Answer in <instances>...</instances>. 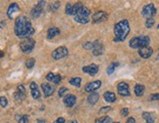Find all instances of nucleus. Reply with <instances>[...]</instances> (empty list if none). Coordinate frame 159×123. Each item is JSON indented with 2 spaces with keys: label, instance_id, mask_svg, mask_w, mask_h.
<instances>
[{
  "label": "nucleus",
  "instance_id": "1",
  "mask_svg": "<svg viewBox=\"0 0 159 123\" xmlns=\"http://www.w3.org/2000/svg\"><path fill=\"white\" fill-rule=\"evenodd\" d=\"M34 33V29L30 20L25 16H20L15 22V34L20 38H29L30 35Z\"/></svg>",
  "mask_w": 159,
  "mask_h": 123
},
{
  "label": "nucleus",
  "instance_id": "2",
  "mask_svg": "<svg viewBox=\"0 0 159 123\" xmlns=\"http://www.w3.org/2000/svg\"><path fill=\"white\" fill-rule=\"evenodd\" d=\"M114 31V42H122L127 38L130 32V25L128 20L124 19L114 25L113 27Z\"/></svg>",
  "mask_w": 159,
  "mask_h": 123
},
{
  "label": "nucleus",
  "instance_id": "3",
  "mask_svg": "<svg viewBox=\"0 0 159 123\" xmlns=\"http://www.w3.org/2000/svg\"><path fill=\"white\" fill-rule=\"evenodd\" d=\"M150 42V38L147 35H140V36L133 37L130 40L129 46L133 49H141V48L147 47Z\"/></svg>",
  "mask_w": 159,
  "mask_h": 123
},
{
  "label": "nucleus",
  "instance_id": "4",
  "mask_svg": "<svg viewBox=\"0 0 159 123\" xmlns=\"http://www.w3.org/2000/svg\"><path fill=\"white\" fill-rule=\"evenodd\" d=\"M90 13H91L90 10L87 8L86 6L83 5V6L73 15L74 20L79 23V24H87V23H89V20H90V18H89Z\"/></svg>",
  "mask_w": 159,
  "mask_h": 123
},
{
  "label": "nucleus",
  "instance_id": "5",
  "mask_svg": "<svg viewBox=\"0 0 159 123\" xmlns=\"http://www.w3.org/2000/svg\"><path fill=\"white\" fill-rule=\"evenodd\" d=\"M35 46V41L32 38H27L20 43V48L24 53H29L33 50Z\"/></svg>",
  "mask_w": 159,
  "mask_h": 123
},
{
  "label": "nucleus",
  "instance_id": "6",
  "mask_svg": "<svg viewBox=\"0 0 159 123\" xmlns=\"http://www.w3.org/2000/svg\"><path fill=\"white\" fill-rule=\"evenodd\" d=\"M157 13V10H156L154 4L153 3H149L147 4L143 7L142 10V15L143 17H145L147 19H149V18H153Z\"/></svg>",
  "mask_w": 159,
  "mask_h": 123
},
{
  "label": "nucleus",
  "instance_id": "7",
  "mask_svg": "<svg viewBox=\"0 0 159 123\" xmlns=\"http://www.w3.org/2000/svg\"><path fill=\"white\" fill-rule=\"evenodd\" d=\"M68 55V48L65 47V46L58 47L57 49L54 50L52 53V57L54 60H60V59L66 57Z\"/></svg>",
  "mask_w": 159,
  "mask_h": 123
},
{
  "label": "nucleus",
  "instance_id": "8",
  "mask_svg": "<svg viewBox=\"0 0 159 123\" xmlns=\"http://www.w3.org/2000/svg\"><path fill=\"white\" fill-rule=\"evenodd\" d=\"M117 92L120 96L122 97H128L130 96V88H129V84L126 83V82H119L117 84Z\"/></svg>",
  "mask_w": 159,
  "mask_h": 123
},
{
  "label": "nucleus",
  "instance_id": "9",
  "mask_svg": "<svg viewBox=\"0 0 159 123\" xmlns=\"http://www.w3.org/2000/svg\"><path fill=\"white\" fill-rule=\"evenodd\" d=\"M45 4H46L45 1L38 2V4L35 5L31 10V13H30V14H31V17L34 18V19H36V18L39 17L41 15V13H42V11H43V8H44Z\"/></svg>",
  "mask_w": 159,
  "mask_h": 123
},
{
  "label": "nucleus",
  "instance_id": "10",
  "mask_svg": "<svg viewBox=\"0 0 159 123\" xmlns=\"http://www.w3.org/2000/svg\"><path fill=\"white\" fill-rule=\"evenodd\" d=\"M107 17H109V15H107L106 12L104 11H98L96 12L95 14L93 15V17H92V20H93V22L95 24H98V23H102V22H104Z\"/></svg>",
  "mask_w": 159,
  "mask_h": 123
},
{
  "label": "nucleus",
  "instance_id": "11",
  "mask_svg": "<svg viewBox=\"0 0 159 123\" xmlns=\"http://www.w3.org/2000/svg\"><path fill=\"white\" fill-rule=\"evenodd\" d=\"M82 71L85 73H88L90 75H95V74L98 73L99 71V66L96 65V64H91L89 66H83L82 68Z\"/></svg>",
  "mask_w": 159,
  "mask_h": 123
},
{
  "label": "nucleus",
  "instance_id": "12",
  "mask_svg": "<svg viewBox=\"0 0 159 123\" xmlns=\"http://www.w3.org/2000/svg\"><path fill=\"white\" fill-rule=\"evenodd\" d=\"M102 85V81L96 80L93 82H89L85 85V91L88 93H93L94 91H96L97 89H99Z\"/></svg>",
  "mask_w": 159,
  "mask_h": 123
},
{
  "label": "nucleus",
  "instance_id": "13",
  "mask_svg": "<svg viewBox=\"0 0 159 123\" xmlns=\"http://www.w3.org/2000/svg\"><path fill=\"white\" fill-rule=\"evenodd\" d=\"M153 53L152 48L149 47V46H147V47H143L139 49V55L142 57L143 59H148L151 57Z\"/></svg>",
  "mask_w": 159,
  "mask_h": 123
},
{
  "label": "nucleus",
  "instance_id": "14",
  "mask_svg": "<svg viewBox=\"0 0 159 123\" xmlns=\"http://www.w3.org/2000/svg\"><path fill=\"white\" fill-rule=\"evenodd\" d=\"M93 54L94 56H101L104 53V46H102V42L99 40H96L93 43Z\"/></svg>",
  "mask_w": 159,
  "mask_h": 123
},
{
  "label": "nucleus",
  "instance_id": "15",
  "mask_svg": "<svg viewBox=\"0 0 159 123\" xmlns=\"http://www.w3.org/2000/svg\"><path fill=\"white\" fill-rule=\"evenodd\" d=\"M41 88H42L45 97H50L51 95H53L54 92H55V88H54L52 85H50L49 83H46V82L41 84Z\"/></svg>",
  "mask_w": 159,
  "mask_h": 123
},
{
  "label": "nucleus",
  "instance_id": "16",
  "mask_svg": "<svg viewBox=\"0 0 159 123\" xmlns=\"http://www.w3.org/2000/svg\"><path fill=\"white\" fill-rule=\"evenodd\" d=\"M63 102L68 107H71L75 105L76 102V97L74 95H66L63 98Z\"/></svg>",
  "mask_w": 159,
  "mask_h": 123
},
{
  "label": "nucleus",
  "instance_id": "17",
  "mask_svg": "<svg viewBox=\"0 0 159 123\" xmlns=\"http://www.w3.org/2000/svg\"><path fill=\"white\" fill-rule=\"evenodd\" d=\"M143 118L145 120L147 123H154L156 119V115L153 112H148V111H143Z\"/></svg>",
  "mask_w": 159,
  "mask_h": 123
},
{
  "label": "nucleus",
  "instance_id": "18",
  "mask_svg": "<svg viewBox=\"0 0 159 123\" xmlns=\"http://www.w3.org/2000/svg\"><path fill=\"white\" fill-rule=\"evenodd\" d=\"M30 91H31V96L33 99H38L40 97V91L38 89V86L35 82H31L30 83Z\"/></svg>",
  "mask_w": 159,
  "mask_h": 123
},
{
  "label": "nucleus",
  "instance_id": "19",
  "mask_svg": "<svg viewBox=\"0 0 159 123\" xmlns=\"http://www.w3.org/2000/svg\"><path fill=\"white\" fill-rule=\"evenodd\" d=\"M46 79L50 82H54L55 84H59L61 80V76L60 74H54L52 72H49L46 75Z\"/></svg>",
  "mask_w": 159,
  "mask_h": 123
},
{
  "label": "nucleus",
  "instance_id": "20",
  "mask_svg": "<svg viewBox=\"0 0 159 123\" xmlns=\"http://www.w3.org/2000/svg\"><path fill=\"white\" fill-rule=\"evenodd\" d=\"M19 11H20L19 5H18L17 3H12L9 6L8 10H7V15H8V17L10 18V19H13V16H14L15 13H17Z\"/></svg>",
  "mask_w": 159,
  "mask_h": 123
},
{
  "label": "nucleus",
  "instance_id": "21",
  "mask_svg": "<svg viewBox=\"0 0 159 123\" xmlns=\"http://www.w3.org/2000/svg\"><path fill=\"white\" fill-rule=\"evenodd\" d=\"M104 101L107 102H115V100H116V96H115V94L113 92L107 91V92H104Z\"/></svg>",
  "mask_w": 159,
  "mask_h": 123
},
{
  "label": "nucleus",
  "instance_id": "22",
  "mask_svg": "<svg viewBox=\"0 0 159 123\" xmlns=\"http://www.w3.org/2000/svg\"><path fill=\"white\" fill-rule=\"evenodd\" d=\"M61 33V30L56 27H50L48 29V32H47V35H48V38L51 39V38H54L55 36H57Z\"/></svg>",
  "mask_w": 159,
  "mask_h": 123
},
{
  "label": "nucleus",
  "instance_id": "23",
  "mask_svg": "<svg viewBox=\"0 0 159 123\" xmlns=\"http://www.w3.org/2000/svg\"><path fill=\"white\" fill-rule=\"evenodd\" d=\"M99 98H100V95L98 93H91L89 95L88 99H87V101H88V102L90 105H95L97 102L99 101Z\"/></svg>",
  "mask_w": 159,
  "mask_h": 123
},
{
  "label": "nucleus",
  "instance_id": "24",
  "mask_svg": "<svg viewBox=\"0 0 159 123\" xmlns=\"http://www.w3.org/2000/svg\"><path fill=\"white\" fill-rule=\"evenodd\" d=\"M134 91H135L136 96L142 97L143 95V93H145V86L142 85V84H136L135 88H134Z\"/></svg>",
  "mask_w": 159,
  "mask_h": 123
},
{
  "label": "nucleus",
  "instance_id": "25",
  "mask_svg": "<svg viewBox=\"0 0 159 123\" xmlns=\"http://www.w3.org/2000/svg\"><path fill=\"white\" fill-rule=\"evenodd\" d=\"M118 66H119V63H118V62H116V63L110 64V65L109 66V68H107V70H106V73L109 74V75H110V74H112V73L114 72L115 68H116Z\"/></svg>",
  "mask_w": 159,
  "mask_h": 123
},
{
  "label": "nucleus",
  "instance_id": "26",
  "mask_svg": "<svg viewBox=\"0 0 159 123\" xmlns=\"http://www.w3.org/2000/svg\"><path fill=\"white\" fill-rule=\"evenodd\" d=\"M70 84L79 88L81 86V78L80 77H73L70 80Z\"/></svg>",
  "mask_w": 159,
  "mask_h": 123
},
{
  "label": "nucleus",
  "instance_id": "27",
  "mask_svg": "<svg viewBox=\"0 0 159 123\" xmlns=\"http://www.w3.org/2000/svg\"><path fill=\"white\" fill-rule=\"evenodd\" d=\"M95 123H112V119L109 116H102L101 118H97Z\"/></svg>",
  "mask_w": 159,
  "mask_h": 123
},
{
  "label": "nucleus",
  "instance_id": "28",
  "mask_svg": "<svg viewBox=\"0 0 159 123\" xmlns=\"http://www.w3.org/2000/svg\"><path fill=\"white\" fill-rule=\"evenodd\" d=\"M14 98L17 100V101H24L25 99V93H23V92L17 91L16 93L14 94Z\"/></svg>",
  "mask_w": 159,
  "mask_h": 123
},
{
  "label": "nucleus",
  "instance_id": "29",
  "mask_svg": "<svg viewBox=\"0 0 159 123\" xmlns=\"http://www.w3.org/2000/svg\"><path fill=\"white\" fill-rule=\"evenodd\" d=\"M154 24H155V20L153 18H149V19L145 20V27H147V29H151V27L154 25Z\"/></svg>",
  "mask_w": 159,
  "mask_h": 123
},
{
  "label": "nucleus",
  "instance_id": "30",
  "mask_svg": "<svg viewBox=\"0 0 159 123\" xmlns=\"http://www.w3.org/2000/svg\"><path fill=\"white\" fill-rule=\"evenodd\" d=\"M35 65V59L33 58H30L29 60L27 61V63H25V66H27V68H32L33 66Z\"/></svg>",
  "mask_w": 159,
  "mask_h": 123
},
{
  "label": "nucleus",
  "instance_id": "31",
  "mask_svg": "<svg viewBox=\"0 0 159 123\" xmlns=\"http://www.w3.org/2000/svg\"><path fill=\"white\" fill-rule=\"evenodd\" d=\"M60 6H61V2H54V3L50 5V9L52 10V11L56 12L59 8H60Z\"/></svg>",
  "mask_w": 159,
  "mask_h": 123
},
{
  "label": "nucleus",
  "instance_id": "32",
  "mask_svg": "<svg viewBox=\"0 0 159 123\" xmlns=\"http://www.w3.org/2000/svg\"><path fill=\"white\" fill-rule=\"evenodd\" d=\"M72 9L73 6L70 3H68L66 6V15H72Z\"/></svg>",
  "mask_w": 159,
  "mask_h": 123
},
{
  "label": "nucleus",
  "instance_id": "33",
  "mask_svg": "<svg viewBox=\"0 0 159 123\" xmlns=\"http://www.w3.org/2000/svg\"><path fill=\"white\" fill-rule=\"evenodd\" d=\"M0 106L3 107L8 106V101H7V99L5 97H0Z\"/></svg>",
  "mask_w": 159,
  "mask_h": 123
},
{
  "label": "nucleus",
  "instance_id": "34",
  "mask_svg": "<svg viewBox=\"0 0 159 123\" xmlns=\"http://www.w3.org/2000/svg\"><path fill=\"white\" fill-rule=\"evenodd\" d=\"M93 43L92 42H85L83 44V48L84 49H86V50H93Z\"/></svg>",
  "mask_w": 159,
  "mask_h": 123
},
{
  "label": "nucleus",
  "instance_id": "35",
  "mask_svg": "<svg viewBox=\"0 0 159 123\" xmlns=\"http://www.w3.org/2000/svg\"><path fill=\"white\" fill-rule=\"evenodd\" d=\"M68 92V88H66V87H61V88L59 90V97H63L65 96V94Z\"/></svg>",
  "mask_w": 159,
  "mask_h": 123
},
{
  "label": "nucleus",
  "instance_id": "36",
  "mask_svg": "<svg viewBox=\"0 0 159 123\" xmlns=\"http://www.w3.org/2000/svg\"><path fill=\"white\" fill-rule=\"evenodd\" d=\"M109 111H110V107H104L99 111V114H104Z\"/></svg>",
  "mask_w": 159,
  "mask_h": 123
},
{
  "label": "nucleus",
  "instance_id": "37",
  "mask_svg": "<svg viewBox=\"0 0 159 123\" xmlns=\"http://www.w3.org/2000/svg\"><path fill=\"white\" fill-rule=\"evenodd\" d=\"M149 101H159V93L158 94H151L148 98Z\"/></svg>",
  "mask_w": 159,
  "mask_h": 123
},
{
  "label": "nucleus",
  "instance_id": "38",
  "mask_svg": "<svg viewBox=\"0 0 159 123\" xmlns=\"http://www.w3.org/2000/svg\"><path fill=\"white\" fill-rule=\"evenodd\" d=\"M27 121H29V117H27V115H23V116L20 117L19 119V123H27Z\"/></svg>",
  "mask_w": 159,
  "mask_h": 123
},
{
  "label": "nucleus",
  "instance_id": "39",
  "mask_svg": "<svg viewBox=\"0 0 159 123\" xmlns=\"http://www.w3.org/2000/svg\"><path fill=\"white\" fill-rule=\"evenodd\" d=\"M121 115L122 116H127L128 113H129V109H127V107H123V109H121Z\"/></svg>",
  "mask_w": 159,
  "mask_h": 123
},
{
  "label": "nucleus",
  "instance_id": "40",
  "mask_svg": "<svg viewBox=\"0 0 159 123\" xmlns=\"http://www.w3.org/2000/svg\"><path fill=\"white\" fill-rule=\"evenodd\" d=\"M17 89H18V91L23 92V93H25V88L24 85H19L17 87Z\"/></svg>",
  "mask_w": 159,
  "mask_h": 123
},
{
  "label": "nucleus",
  "instance_id": "41",
  "mask_svg": "<svg viewBox=\"0 0 159 123\" xmlns=\"http://www.w3.org/2000/svg\"><path fill=\"white\" fill-rule=\"evenodd\" d=\"M65 122H66L65 118H63V117H59V118L56 120L54 123H65Z\"/></svg>",
  "mask_w": 159,
  "mask_h": 123
},
{
  "label": "nucleus",
  "instance_id": "42",
  "mask_svg": "<svg viewBox=\"0 0 159 123\" xmlns=\"http://www.w3.org/2000/svg\"><path fill=\"white\" fill-rule=\"evenodd\" d=\"M127 123H136V119L134 117H129V118L127 119Z\"/></svg>",
  "mask_w": 159,
  "mask_h": 123
},
{
  "label": "nucleus",
  "instance_id": "43",
  "mask_svg": "<svg viewBox=\"0 0 159 123\" xmlns=\"http://www.w3.org/2000/svg\"><path fill=\"white\" fill-rule=\"evenodd\" d=\"M68 123H78V122H77V120H70Z\"/></svg>",
  "mask_w": 159,
  "mask_h": 123
},
{
  "label": "nucleus",
  "instance_id": "44",
  "mask_svg": "<svg viewBox=\"0 0 159 123\" xmlns=\"http://www.w3.org/2000/svg\"><path fill=\"white\" fill-rule=\"evenodd\" d=\"M45 120H43V119H38V122L37 123H44Z\"/></svg>",
  "mask_w": 159,
  "mask_h": 123
},
{
  "label": "nucleus",
  "instance_id": "45",
  "mask_svg": "<svg viewBox=\"0 0 159 123\" xmlns=\"http://www.w3.org/2000/svg\"><path fill=\"white\" fill-rule=\"evenodd\" d=\"M3 56H4V53L2 52L1 50H0V58H2V57H3Z\"/></svg>",
  "mask_w": 159,
  "mask_h": 123
},
{
  "label": "nucleus",
  "instance_id": "46",
  "mask_svg": "<svg viewBox=\"0 0 159 123\" xmlns=\"http://www.w3.org/2000/svg\"><path fill=\"white\" fill-rule=\"evenodd\" d=\"M157 29L159 30V25H158V27H157Z\"/></svg>",
  "mask_w": 159,
  "mask_h": 123
},
{
  "label": "nucleus",
  "instance_id": "47",
  "mask_svg": "<svg viewBox=\"0 0 159 123\" xmlns=\"http://www.w3.org/2000/svg\"><path fill=\"white\" fill-rule=\"evenodd\" d=\"M112 123H119V122H112Z\"/></svg>",
  "mask_w": 159,
  "mask_h": 123
}]
</instances>
